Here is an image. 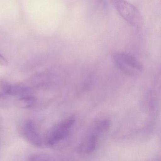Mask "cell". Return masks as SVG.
Listing matches in <instances>:
<instances>
[{"instance_id": "6da1fadb", "label": "cell", "mask_w": 161, "mask_h": 161, "mask_svg": "<svg viewBox=\"0 0 161 161\" xmlns=\"http://www.w3.org/2000/svg\"><path fill=\"white\" fill-rule=\"evenodd\" d=\"M110 126L109 120L102 119L93 123L86 132L78 147V152L83 155L93 153L101 139L107 132Z\"/></svg>"}, {"instance_id": "7a4b0ae2", "label": "cell", "mask_w": 161, "mask_h": 161, "mask_svg": "<svg viewBox=\"0 0 161 161\" xmlns=\"http://www.w3.org/2000/svg\"><path fill=\"white\" fill-rule=\"evenodd\" d=\"M113 59L117 67L123 73L130 77L138 76L144 69L142 64L129 53H116L114 54Z\"/></svg>"}, {"instance_id": "3957f363", "label": "cell", "mask_w": 161, "mask_h": 161, "mask_svg": "<svg viewBox=\"0 0 161 161\" xmlns=\"http://www.w3.org/2000/svg\"><path fill=\"white\" fill-rule=\"evenodd\" d=\"M76 117L73 115L58 123L50 131L46 138V143L53 146L67 137L75 124Z\"/></svg>"}, {"instance_id": "277c9868", "label": "cell", "mask_w": 161, "mask_h": 161, "mask_svg": "<svg viewBox=\"0 0 161 161\" xmlns=\"http://www.w3.org/2000/svg\"><path fill=\"white\" fill-rule=\"evenodd\" d=\"M114 5L120 16L129 24L136 27L141 26L142 16L135 6L124 0H114Z\"/></svg>"}, {"instance_id": "5b68a950", "label": "cell", "mask_w": 161, "mask_h": 161, "mask_svg": "<svg viewBox=\"0 0 161 161\" xmlns=\"http://www.w3.org/2000/svg\"><path fill=\"white\" fill-rule=\"evenodd\" d=\"M23 134L27 140L33 145L40 146L42 145V139L37 132L35 125L31 121L26 122L23 127Z\"/></svg>"}, {"instance_id": "8992f818", "label": "cell", "mask_w": 161, "mask_h": 161, "mask_svg": "<svg viewBox=\"0 0 161 161\" xmlns=\"http://www.w3.org/2000/svg\"><path fill=\"white\" fill-rule=\"evenodd\" d=\"M36 99L33 97H28L20 98L16 100L14 102V104L18 108H31L36 103Z\"/></svg>"}, {"instance_id": "52a82bcc", "label": "cell", "mask_w": 161, "mask_h": 161, "mask_svg": "<svg viewBox=\"0 0 161 161\" xmlns=\"http://www.w3.org/2000/svg\"><path fill=\"white\" fill-rule=\"evenodd\" d=\"M1 85L3 90L5 93L6 94H11L12 85H11L10 83L3 80L1 82Z\"/></svg>"}, {"instance_id": "ba28073f", "label": "cell", "mask_w": 161, "mask_h": 161, "mask_svg": "<svg viewBox=\"0 0 161 161\" xmlns=\"http://www.w3.org/2000/svg\"><path fill=\"white\" fill-rule=\"evenodd\" d=\"M0 65L4 66H6L8 65V62L6 58H4L1 53H0Z\"/></svg>"}]
</instances>
